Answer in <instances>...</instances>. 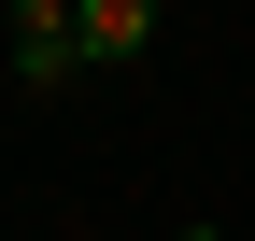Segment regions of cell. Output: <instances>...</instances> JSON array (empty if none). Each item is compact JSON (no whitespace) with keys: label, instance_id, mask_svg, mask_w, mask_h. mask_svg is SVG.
<instances>
[{"label":"cell","instance_id":"cell-1","mask_svg":"<svg viewBox=\"0 0 255 241\" xmlns=\"http://www.w3.org/2000/svg\"><path fill=\"white\" fill-rule=\"evenodd\" d=\"M0 57H14V85H71L85 71V0H0Z\"/></svg>","mask_w":255,"mask_h":241},{"label":"cell","instance_id":"cell-3","mask_svg":"<svg viewBox=\"0 0 255 241\" xmlns=\"http://www.w3.org/2000/svg\"><path fill=\"white\" fill-rule=\"evenodd\" d=\"M184 241H213V227H184Z\"/></svg>","mask_w":255,"mask_h":241},{"label":"cell","instance_id":"cell-2","mask_svg":"<svg viewBox=\"0 0 255 241\" xmlns=\"http://www.w3.org/2000/svg\"><path fill=\"white\" fill-rule=\"evenodd\" d=\"M156 57V0H85V71H142Z\"/></svg>","mask_w":255,"mask_h":241}]
</instances>
